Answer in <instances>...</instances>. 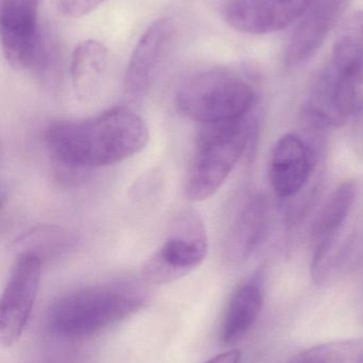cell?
<instances>
[{"mask_svg":"<svg viewBox=\"0 0 363 363\" xmlns=\"http://www.w3.org/2000/svg\"><path fill=\"white\" fill-rule=\"evenodd\" d=\"M149 140L146 121L124 108L81 121H59L45 136L53 159L74 168L117 165L144 150Z\"/></svg>","mask_w":363,"mask_h":363,"instance_id":"cell-1","label":"cell"},{"mask_svg":"<svg viewBox=\"0 0 363 363\" xmlns=\"http://www.w3.org/2000/svg\"><path fill=\"white\" fill-rule=\"evenodd\" d=\"M139 290L125 285L89 286L58 298L47 313V328L53 336L82 339L99 334L144 306Z\"/></svg>","mask_w":363,"mask_h":363,"instance_id":"cell-2","label":"cell"},{"mask_svg":"<svg viewBox=\"0 0 363 363\" xmlns=\"http://www.w3.org/2000/svg\"><path fill=\"white\" fill-rule=\"evenodd\" d=\"M254 101L251 84L222 67L207 68L188 77L175 96L178 112L202 125L242 121Z\"/></svg>","mask_w":363,"mask_h":363,"instance_id":"cell-3","label":"cell"},{"mask_svg":"<svg viewBox=\"0 0 363 363\" xmlns=\"http://www.w3.org/2000/svg\"><path fill=\"white\" fill-rule=\"evenodd\" d=\"M249 144L242 121L204 125L185 174L183 192L194 202L207 200L222 187Z\"/></svg>","mask_w":363,"mask_h":363,"instance_id":"cell-4","label":"cell"},{"mask_svg":"<svg viewBox=\"0 0 363 363\" xmlns=\"http://www.w3.org/2000/svg\"><path fill=\"white\" fill-rule=\"evenodd\" d=\"M208 250L202 218L194 211H185L174 220L163 242L145 262L143 274L153 284L177 281L198 268Z\"/></svg>","mask_w":363,"mask_h":363,"instance_id":"cell-5","label":"cell"},{"mask_svg":"<svg viewBox=\"0 0 363 363\" xmlns=\"http://www.w3.org/2000/svg\"><path fill=\"white\" fill-rule=\"evenodd\" d=\"M38 6L40 0H0L2 52L13 69H33L44 63Z\"/></svg>","mask_w":363,"mask_h":363,"instance_id":"cell-6","label":"cell"},{"mask_svg":"<svg viewBox=\"0 0 363 363\" xmlns=\"http://www.w3.org/2000/svg\"><path fill=\"white\" fill-rule=\"evenodd\" d=\"M42 260L33 252L23 253L15 262L0 302V339L10 347L21 339L40 288Z\"/></svg>","mask_w":363,"mask_h":363,"instance_id":"cell-7","label":"cell"},{"mask_svg":"<svg viewBox=\"0 0 363 363\" xmlns=\"http://www.w3.org/2000/svg\"><path fill=\"white\" fill-rule=\"evenodd\" d=\"M313 0H232L225 10L230 27L242 33L281 31L302 18Z\"/></svg>","mask_w":363,"mask_h":363,"instance_id":"cell-8","label":"cell"},{"mask_svg":"<svg viewBox=\"0 0 363 363\" xmlns=\"http://www.w3.org/2000/svg\"><path fill=\"white\" fill-rule=\"evenodd\" d=\"M350 2L351 0H313L290 36L285 51L286 64L296 66L310 59L339 23Z\"/></svg>","mask_w":363,"mask_h":363,"instance_id":"cell-9","label":"cell"},{"mask_svg":"<svg viewBox=\"0 0 363 363\" xmlns=\"http://www.w3.org/2000/svg\"><path fill=\"white\" fill-rule=\"evenodd\" d=\"M315 157L310 147L296 134L279 138L273 150L270 166V180L276 196L292 198L307 185Z\"/></svg>","mask_w":363,"mask_h":363,"instance_id":"cell-10","label":"cell"},{"mask_svg":"<svg viewBox=\"0 0 363 363\" xmlns=\"http://www.w3.org/2000/svg\"><path fill=\"white\" fill-rule=\"evenodd\" d=\"M173 35L170 18L153 21L134 49L125 76V91L132 99L142 98L151 89L156 70Z\"/></svg>","mask_w":363,"mask_h":363,"instance_id":"cell-11","label":"cell"},{"mask_svg":"<svg viewBox=\"0 0 363 363\" xmlns=\"http://www.w3.org/2000/svg\"><path fill=\"white\" fill-rule=\"evenodd\" d=\"M269 205L262 194L251 196L237 216L225 243L229 262L249 259L266 236L269 225Z\"/></svg>","mask_w":363,"mask_h":363,"instance_id":"cell-12","label":"cell"},{"mask_svg":"<svg viewBox=\"0 0 363 363\" xmlns=\"http://www.w3.org/2000/svg\"><path fill=\"white\" fill-rule=\"evenodd\" d=\"M108 64V49L98 40H83L75 48L70 61V81L75 96L80 101H90L98 95Z\"/></svg>","mask_w":363,"mask_h":363,"instance_id":"cell-13","label":"cell"},{"mask_svg":"<svg viewBox=\"0 0 363 363\" xmlns=\"http://www.w3.org/2000/svg\"><path fill=\"white\" fill-rule=\"evenodd\" d=\"M264 306L261 288L255 281H249L238 288L224 317L221 328V340L232 345L240 340L253 328Z\"/></svg>","mask_w":363,"mask_h":363,"instance_id":"cell-14","label":"cell"},{"mask_svg":"<svg viewBox=\"0 0 363 363\" xmlns=\"http://www.w3.org/2000/svg\"><path fill=\"white\" fill-rule=\"evenodd\" d=\"M330 67L342 74H353L363 83V11L347 19L332 50Z\"/></svg>","mask_w":363,"mask_h":363,"instance_id":"cell-15","label":"cell"},{"mask_svg":"<svg viewBox=\"0 0 363 363\" xmlns=\"http://www.w3.org/2000/svg\"><path fill=\"white\" fill-rule=\"evenodd\" d=\"M356 184L343 182L324 204L311 228V235L319 242L324 239L336 238L345 223L356 198Z\"/></svg>","mask_w":363,"mask_h":363,"instance_id":"cell-16","label":"cell"},{"mask_svg":"<svg viewBox=\"0 0 363 363\" xmlns=\"http://www.w3.org/2000/svg\"><path fill=\"white\" fill-rule=\"evenodd\" d=\"M362 345L356 341L326 343L303 351L288 363H347L362 357Z\"/></svg>","mask_w":363,"mask_h":363,"instance_id":"cell-17","label":"cell"},{"mask_svg":"<svg viewBox=\"0 0 363 363\" xmlns=\"http://www.w3.org/2000/svg\"><path fill=\"white\" fill-rule=\"evenodd\" d=\"M104 1L106 0H57V4L62 14L78 18L89 14Z\"/></svg>","mask_w":363,"mask_h":363,"instance_id":"cell-18","label":"cell"},{"mask_svg":"<svg viewBox=\"0 0 363 363\" xmlns=\"http://www.w3.org/2000/svg\"><path fill=\"white\" fill-rule=\"evenodd\" d=\"M241 359H242L241 351H239V350H229V351L219 354V355L211 358L210 360L205 363H240Z\"/></svg>","mask_w":363,"mask_h":363,"instance_id":"cell-19","label":"cell"},{"mask_svg":"<svg viewBox=\"0 0 363 363\" xmlns=\"http://www.w3.org/2000/svg\"><path fill=\"white\" fill-rule=\"evenodd\" d=\"M359 363H363V358L362 357H360V362Z\"/></svg>","mask_w":363,"mask_h":363,"instance_id":"cell-20","label":"cell"}]
</instances>
